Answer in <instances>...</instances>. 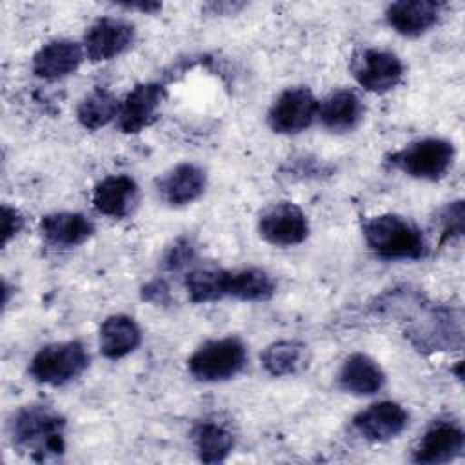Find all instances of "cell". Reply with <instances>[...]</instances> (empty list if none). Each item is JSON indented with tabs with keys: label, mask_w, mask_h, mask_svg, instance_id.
Returning <instances> with one entry per match:
<instances>
[{
	"label": "cell",
	"mask_w": 465,
	"mask_h": 465,
	"mask_svg": "<svg viewBox=\"0 0 465 465\" xmlns=\"http://www.w3.org/2000/svg\"><path fill=\"white\" fill-rule=\"evenodd\" d=\"M65 420L47 405H25L9 421V438L20 452L35 460L60 456L65 450Z\"/></svg>",
	"instance_id": "1"
},
{
	"label": "cell",
	"mask_w": 465,
	"mask_h": 465,
	"mask_svg": "<svg viewBox=\"0 0 465 465\" xmlns=\"http://www.w3.org/2000/svg\"><path fill=\"white\" fill-rule=\"evenodd\" d=\"M367 247L383 260H420L427 254V240L421 229L411 220L383 213L361 223Z\"/></svg>",
	"instance_id": "2"
},
{
	"label": "cell",
	"mask_w": 465,
	"mask_h": 465,
	"mask_svg": "<svg viewBox=\"0 0 465 465\" xmlns=\"http://www.w3.org/2000/svg\"><path fill=\"white\" fill-rule=\"evenodd\" d=\"M89 360V352L82 341H54L36 351L29 363V374L42 385L62 387L80 378L87 371Z\"/></svg>",
	"instance_id": "3"
},
{
	"label": "cell",
	"mask_w": 465,
	"mask_h": 465,
	"mask_svg": "<svg viewBox=\"0 0 465 465\" xmlns=\"http://www.w3.org/2000/svg\"><path fill=\"white\" fill-rule=\"evenodd\" d=\"M454 156L456 149L450 140L427 136L409 142L392 153L389 163L411 178L436 182L449 173Z\"/></svg>",
	"instance_id": "4"
},
{
	"label": "cell",
	"mask_w": 465,
	"mask_h": 465,
	"mask_svg": "<svg viewBox=\"0 0 465 465\" xmlns=\"http://www.w3.org/2000/svg\"><path fill=\"white\" fill-rule=\"evenodd\" d=\"M245 363V343L236 336H225L200 345L187 360V369L198 381L218 383L238 376Z\"/></svg>",
	"instance_id": "5"
},
{
	"label": "cell",
	"mask_w": 465,
	"mask_h": 465,
	"mask_svg": "<svg viewBox=\"0 0 465 465\" xmlns=\"http://www.w3.org/2000/svg\"><path fill=\"white\" fill-rule=\"evenodd\" d=\"M407 336L418 351L441 352L460 349L463 343L461 311L449 307H430L421 318L412 320Z\"/></svg>",
	"instance_id": "6"
},
{
	"label": "cell",
	"mask_w": 465,
	"mask_h": 465,
	"mask_svg": "<svg viewBox=\"0 0 465 465\" xmlns=\"http://www.w3.org/2000/svg\"><path fill=\"white\" fill-rule=\"evenodd\" d=\"M351 73L360 87L369 93L383 94L401 82L403 64L392 51L363 47L352 54Z\"/></svg>",
	"instance_id": "7"
},
{
	"label": "cell",
	"mask_w": 465,
	"mask_h": 465,
	"mask_svg": "<svg viewBox=\"0 0 465 465\" xmlns=\"http://www.w3.org/2000/svg\"><path fill=\"white\" fill-rule=\"evenodd\" d=\"M320 102L307 87L282 91L267 111V125L278 134H298L318 118Z\"/></svg>",
	"instance_id": "8"
},
{
	"label": "cell",
	"mask_w": 465,
	"mask_h": 465,
	"mask_svg": "<svg viewBox=\"0 0 465 465\" xmlns=\"http://www.w3.org/2000/svg\"><path fill=\"white\" fill-rule=\"evenodd\" d=\"M136 38L134 24L116 16L96 18L84 33L82 47L91 62H109L124 54Z\"/></svg>",
	"instance_id": "9"
},
{
	"label": "cell",
	"mask_w": 465,
	"mask_h": 465,
	"mask_svg": "<svg viewBox=\"0 0 465 465\" xmlns=\"http://www.w3.org/2000/svg\"><path fill=\"white\" fill-rule=\"evenodd\" d=\"M307 214L292 202H276L258 216L260 236L274 247H294L309 236Z\"/></svg>",
	"instance_id": "10"
},
{
	"label": "cell",
	"mask_w": 465,
	"mask_h": 465,
	"mask_svg": "<svg viewBox=\"0 0 465 465\" xmlns=\"http://www.w3.org/2000/svg\"><path fill=\"white\" fill-rule=\"evenodd\" d=\"M165 100V87L158 82L136 84L120 102L118 127L125 134H136L149 127Z\"/></svg>",
	"instance_id": "11"
},
{
	"label": "cell",
	"mask_w": 465,
	"mask_h": 465,
	"mask_svg": "<svg viewBox=\"0 0 465 465\" xmlns=\"http://www.w3.org/2000/svg\"><path fill=\"white\" fill-rule=\"evenodd\" d=\"M409 425V412L396 401H378L352 418L354 430L367 441L385 443L398 438Z\"/></svg>",
	"instance_id": "12"
},
{
	"label": "cell",
	"mask_w": 465,
	"mask_h": 465,
	"mask_svg": "<svg viewBox=\"0 0 465 465\" xmlns=\"http://www.w3.org/2000/svg\"><path fill=\"white\" fill-rule=\"evenodd\" d=\"M465 432L452 421H434L412 450V461L420 465H441L461 456Z\"/></svg>",
	"instance_id": "13"
},
{
	"label": "cell",
	"mask_w": 465,
	"mask_h": 465,
	"mask_svg": "<svg viewBox=\"0 0 465 465\" xmlns=\"http://www.w3.org/2000/svg\"><path fill=\"white\" fill-rule=\"evenodd\" d=\"M85 58L80 42L71 38H54L36 49L31 58V71L42 80H62L74 74Z\"/></svg>",
	"instance_id": "14"
},
{
	"label": "cell",
	"mask_w": 465,
	"mask_h": 465,
	"mask_svg": "<svg viewBox=\"0 0 465 465\" xmlns=\"http://www.w3.org/2000/svg\"><path fill=\"white\" fill-rule=\"evenodd\" d=\"M443 4L432 0H400L385 9V20L392 31L405 38H418L430 31L441 15Z\"/></svg>",
	"instance_id": "15"
},
{
	"label": "cell",
	"mask_w": 465,
	"mask_h": 465,
	"mask_svg": "<svg viewBox=\"0 0 465 465\" xmlns=\"http://www.w3.org/2000/svg\"><path fill=\"white\" fill-rule=\"evenodd\" d=\"M207 187L205 171L191 162H182L171 167L156 182L158 194L171 207H183L196 202Z\"/></svg>",
	"instance_id": "16"
},
{
	"label": "cell",
	"mask_w": 465,
	"mask_h": 465,
	"mask_svg": "<svg viewBox=\"0 0 465 465\" xmlns=\"http://www.w3.org/2000/svg\"><path fill=\"white\" fill-rule=\"evenodd\" d=\"M138 183L127 174H109L102 178L94 189L91 202L94 209L109 218H127L138 203Z\"/></svg>",
	"instance_id": "17"
},
{
	"label": "cell",
	"mask_w": 465,
	"mask_h": 465,
	"mask_svg": "<svg viewBox=\"0 0 465 465\" xmlns=\"http://www.w3.org/2000/svg\"><path fill=\"white\" fill-rule=\"evenodd\" d=\"M38 229L45 243L56 249L78 247L94 234L93 220L73 211H58L42 216Z\"/></svg>",
	"instance_id": "18"
},
{
	"label": "cell",
	"mask_w": 465,
	"mask_h": 465,
	"mask_svg": "<svg viewBox=\"0 0 465 465\" xmlns=\"http://www.w3.org/2000/svg\"><path fill=\"white\" fill-rule=\"evenodd\" d=\"M338 385L352 396H372L383 389L385 372L369 354L352 352L340 367Z\"/></svg>",
	"instance_id": "19"
},
{
	"label": "cell",
	"mask_w": 465,
	"mask_h": 465,
	"mask_svg": "<svg viewBox=\"0 0 465 465\" xmlns=\"http://www.w3.org/2000/svg\"><path fill=\"white\" fill-rule=\"evenodd\" d=\"M363 102L352 89L332 91L318 107V118L331 133L354 131L363 120Z\"/></svg>",
	"instance_id": "20"
},
{
	"label": "cell",
	"mask_w": 465,
	"mask_h": 465,
	"mask_svg": "<svg viewBox=\"0 0 465 465\" xmlns=\"http://www.w3.org/2000/svg\"><path fill=\"white\" fill-rule=\"evenodd\" d=\"M142 341V331L134 318L127 314L107 316L98 331V347L107 360H120L136 351Z\"/></svg>",
	"instance_id": "21"
},
{
	"label": "cell",
	"mask_w": 465,
	"mask_h": 465,
	"mask_svg": "<svg viewBox=\"0 0 465 465\" xmlns=\"http://www.w3.org/2000/svg\"><path fill=\"white\" fill-rule=\"evenodd\" d=\"M276 292V282L260 267L229 269L227 298L240 302H267Z\"/></svg>",
	"instance_id": "22"
},
{
	"label": "cell",
	"mask_w": 465,
	"mask_h": 465,
	"mask_svg": "<svg viewBox=\"0 0 465 465\" xmlns=\"http://www.w3.org/2000/svg\"><path fill=\"white\" fill-rule=\"evenodd\" d=\"M307 345L296 340H280L267 345L260 354V363L267 374L274 378L292 376L307 367Z\"/></svg>",
	"instance_id": "23"
},
{
	"label": "cell",
	"mask_w": 465,
	"mask_h": 465,
	"mask_svg": "<svg viewBox=\"0 0 465 465\" xmlns=\"http://www.w3.org/2000/svg\"><path fill=\"white\" fill-rule=\"evenodd\" d=\"M193 445L200 461L220 463L231 454L234 447V436L225 425L205 420L193 429Z\"/></svg>",
	"instance_id": "24"
},
{
	"label": "cell",
	"mask_w": 465,
	"mask_h": 465,
	"mask_svg": "<svg viewBox=\"0 0 465 465\" xmlns=\"http://www.w3.org/2000/svg\"><path fill=\"white\" fill-rule=\"evenodd\" d=\"M120 100L109 89H94L85 94L76 107V120L87 131L105 127L118 118Z\"/></svg>",
	"instance_id": "25"
},
{
	"label": "cell",
	"mask_w": 465,
	"mask_h": 465,
	"mask_svg": "<svg viewBox=\"0 0 465 465\" xmlns=\"http://www.w3.org/2000/svg\"><path fill=\"white\" fill-rule=\"evenodd\" d=\"M229 269L196 267L185 274V291L194 303H211L227 298Z\"/></svg>",
	"instance_id": "26"
},
{
	"label": "cell",
	"mask_w": 465,
	"mask_h": 465,
	"mask_svg": "<svg viewBox=\"0 0 465 465\" xmlns=\"http://www.w3.org/2000/svg\"><path fill=\"white\" fill-rule=\"evenodd\" d=\"M463 218H465V211H463V202L461 200L447 203L443 207V211H441L443 238L461 236V232H463Z\"/></svg>",
	"instance_id": "27"
},
{
	"label": "cell",
	"mask_w": 465,
	"mask_h": 465,
	"mask_svg": "<svg viewBox=\"0 0 465 465\" xmlns=\"http://www.w3.org/2000/svg\"><path fill=\"white\" fill-rule=\"evenodd\" d=\"M24 227V216L16 207L2 205V245L5 247Z\"/></svg>",
	"instance_id": "28"
},
{
	"label": "cell",
	"mask_w": 465,
	"mask_h": 465,
	"mask_svg": "<svg viewBox=\"0 0 465 465\" xmlns=\"http://www.w3.org/2000/svg\"><path fill=\"white\" fill-rule=\"evenodd\" d=\"M189 258H191V249H189V245H187V243H183V245L178 243L176 247H173V249L169 251V254H167V258H165V263H167L169 269H176V267L183 265Z\"/></svg>",
	"instance_id": "29"
},
{
	"label": "cell",
	"mask_w": 465,
	"mask_h": 465,
	"mask_svg": "<svg viewBox=\"0 0 465 465\" xmlns=\"http://www.w3.org/2000/svg\"><path fill=\"white\" fill-rule=\"evenodd\" d=\"M167 287L162 282H153L143 289V298L149 302H156V303H163L167 302Z\"/></svg>",
	"instance_id": "30"
},
{
	"label": "cell",
	"mask_w": 465,
	"mask_h": 465,
	"mask_svg": "<svg viewBox=\"0 0 465 465\" xmlns=\"http://www.w3.org/2000/svg\"><path fill=\"white\" fill-rule=\"evenodd\" d=\"M118 7L124 9H138L142 13H156L158 9H162V4L158 2H125V4H118Z\"/></svg>",
	"instance_id": "31"
}]
</instances>
